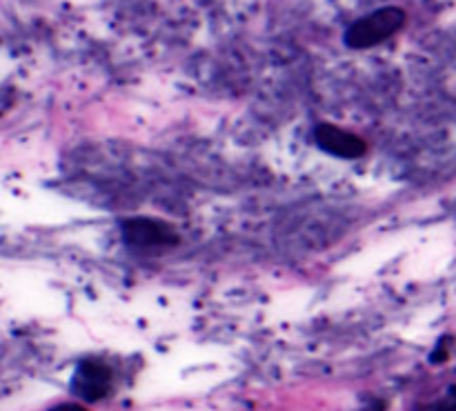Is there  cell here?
Wrapping results in <instances>:
<instances>
[{
  "mask_svg": "<svg viewBox=\"0 0 456 411\" xmlns=\"http://www.w3.org/2000/svg\"><path fill=\"white\" fill-rule=\"evenodd\" d=\"M71 390L87 403L105 399L111 391V369L98 360H85L78 365L71 381Z\"/></svg>",
  "mask_w": 456,
  "mask_h": 411,
  "instance_id": "3957f363",
  "label": "cell"
},
{
  "mask_svg": "<svg viewBox=\"0 0 456 411\" xmlns=\"http://www.w3.org/2000/svg\"><path fill=\"white\" fill-rule=\"evenodd\" d=\"M421 411H456V396L448 400H439V403H432L428 407H423Z\"/></svg>",
  "mask_w": 456,
  "mask_h": 411,
  "instance_id": "5b68a950",
  "label": "cell"
},
{
  "mask_svg": "<svg viewBox=\"0 0 456 411\" xmlns=\"http://www.w3.org/2000/svg\"><path fill=\"white\" fill-rule=\"evenodd\" d=\"M405 25V12L401 7L377 9L363 16L346 31V44L352 49H370L395 36Z\"/></svg>",
  "mask_w": 456,
  "mask_h": 411,
  "instance_id": "6da1fadb",
  "label": "cell"
},
{
  "mask_svg": "<svg viewBox=\"0 0 456 411\" xmlns=\"http://www.w3.org/2000/svg\"><path fill=\"white\" fill-rule=\"evenodd\" d=\"M316 145L330 156H338V158L354 160L365 156L368 151V145L363 142V138H359L356 133L346 132V129L337 127V125L323 123L316 127L314 132Z\"/></svg>",
  "mask_w": 456,
  "mask_h": 411,
  "instance_id": "277c9868",
  "label": "cell"
},
{
  "mask_svg": "<svg viewBox=\"0 0 456 411\" xmlns=\"http://www.w3.org/2000/svg\"><path fill=\"white\" fill-rule=\"evenodd\" d=\"M49 411H87L85 407H80V405H71V403H65V405H56L53 409Z\"/></svg>",
  "mask_w": 456,
  "mask_h": 411,
  "instance_id": "8992f818",
  "label": "cell"
},
{
  "mask_svg": "<svg viewBox=\"0 0 456 411\" xmlns=\"http://www.w3.org/2000/svg\"><path fill=\"white\" fill-rule=\"evenodd\" d=\"M123 240L132 249L141 252H154L178 245V234L172 225L154 218H127L120 225Z\"/></svg>",
  "mask_w": 456,
  "mask_h": 411,
  "instance_id": "7a4b0ae2",
  "label": "cell"
}]
</instances>
